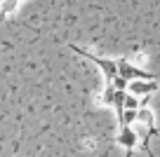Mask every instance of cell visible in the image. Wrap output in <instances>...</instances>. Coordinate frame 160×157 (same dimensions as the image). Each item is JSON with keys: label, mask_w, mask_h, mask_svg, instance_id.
<instances>
[{"label": "cell", "mask_w": 160, "mask_h": 157, "mask_svg": "<svg viewBox=\"0 0 160 157\" xmlns=\"http://www.w3.org/2000/svg\"><path fill=\"white\" fill-rule=\"evenodd\" d=\"M137 122L144 124L148 134H155V115H153V110H151L148 106H141V108L137 110Z\"/></svg>", "instance_id": "5"}, {"label": "cell", "mask_w": 160, "mask_h": 157, "mask_svg": "<svg viewBox=\"0 0 160 157\" xmlns=\"http://www.w3.org/2000/svg\"><path fill=\"white\" fill-rule=\"evenodd\" d=\"M73 52H78L80 56H85V59H90L92 64H97L101 68V73H104V78L108 80H113V78H118V66H115V61H111V59H101V56H94V54H90V52H85V49H80V47H75V45H68Z\"/></svg>", "instance_id": "2"}, {"label": "cell", "mask_w": 160, "mask_h": 157, "mask_svg": "<svg viewBox=\"0 0 160 157\" xmlns=\"http://www.w3.org/2000/svg\"><path fill=\"white\" fill-rule=\"evenodd\" d=\"M125 92L137 98H148L153 92H158V82H153V80H132V82H127Z\"/></svg>", "instance_id": "3"}, {"label": "cell", "mask_w": 160, "mask_h": 157, "mask_svg": "<svg viewBox=\"0 0 160 157\" xmlns=\"http://www.w3.org/2000/svg\"><path fill=\"white\" fill-rule=\"evenodd\" d=\"M115 66H118V75L125 80V82H132V80H153V73H148V70L130 64L127 59H118Z\"/></svg>", "instance_id": "1"}, {"label": "cell", "mask_w": 160, "mask_h": 157, "mask_svg": "<svg viewBox=\"0 0 160 157\" xmlns=\"http://www.w3.org/2000/svg\"><path fill=\"white\" fill-rule=\"evenodd\" d=\"M115 141L120 143V145L127 150V155H132V150L137 148V143H139V136H137V129H132V127H120V131H118V138Z\"/></svg>", "instance_id": "4"}, {"label": "cell", "mask_w": 160, "mask_h": 157, "mask_svg": "<svg viewBox=\"0 0 160 157\" xmlns=\"http://www.w3.org/2000/svg\"><path fill=\"white\" fill-rule=\"evenodd\" d=\"M141 108V98L132 96V94H125V101H122V110H139Z\"/></svg>", "instance_id": "7"}, {"label": "cell", "mask_w": 160, "mask_h": 157, "mask_svg": "<svg viewBox=\"0 0 160 157\" xmlns=\"http://www.w3.org/2000/svg\"><path fill=\"white\" fill-rule=\"evenodd\" d=\"M118 122H120V127H132L137 122V110H122L118 115Z\"/></svg>", "instance_id": "6"}, {"label": "cell", "mask_w": 160, "mask_h": 157, "mask_svg": "<svg viewBox=\"0 0 160 157\" xmlns=\"http://www.w3.org/2000/svg\"><path fill=\"white\" fill-rule=\"evenodd\" d=\"M14 7H17V0H5V2H2V10H0V17H7L10 12H14Z\"/></svg>", "instance_id": "9"}, {"label": "cell", "mask_w": 160, "mask_h": 157, "mask_svg": "<svg viewBox=\"0 0 160 157\" xmlns=\"http://www.w3.org/2000/svg\"><path fill=\"white\" fill-rule=\"evenodd\" d=\"M101 103H106V106H113L115 103V89L111 87V84L101 92Z\"/></svg>", "instance_id": "8"}]
</instances>
